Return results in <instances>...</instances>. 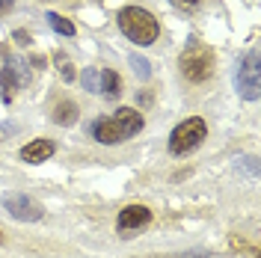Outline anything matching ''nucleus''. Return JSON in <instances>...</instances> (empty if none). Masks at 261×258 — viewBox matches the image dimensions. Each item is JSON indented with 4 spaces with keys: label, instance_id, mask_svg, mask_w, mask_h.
<instances>
[{
    "label": "nucleus",
    "instance_id": "f257e3e1",
    "mask_svg": "<svg viewBox=\"0 0 261 258\" xmlns=\"http://www.w3.org/2000/svg\"><path fill=\"white\" fill-rule=\"evenodd\" d=\"M146 125V119L137 113V110H130V107H122V110H116L113 116H104V119H98L95 125H92V137H95L101 145H119L130 140L134 134H140Z\"/></svg>",
    "mask_w": 261,
    "mask_h": 258
},
{
    "label": "nucleus",
    "instance_id": "f03ea898",
    "mask_svg": "<svg viewBox=\"0 0 261 258\" xmlns=\"http://www.w3.org/2000/svg\"><path fill=\"white\" fill-rule=\"evenodd\" d=\"M116 21H119V30L125 33L134 45H151L161 36V24L143 6H125V9H119Z\"/></svg>",
    "mask_w": 261,
    "mask_h": 258
},
{
    "label": "nucleus",
    "instance_id": "7ed1b4c3",
    "mask_svg": "<svg viewBox=\"0 0 261 258\" xmlns=\"http://www.w3.org/2000/svg\"><path fill=\"white\" fill-rule=\"evenodd\" d=\"M214 65H217L214 50L208 45H199V42H193L178 60L181 74H184V81H190V83H205L214 74Z\"/></svg>",
    "mask_w": 261,
    "mask_h": 258
},
{
    "label": "nucleus",
    "instance_id": "20e7f679",
    "mask_svg": "<svg viewBox=\"0 0 261 258\" xmlns=\"http://www.w3.org/2000/svg\"><path fill=\"white\" fill-rule=\"evenodd\" d=\"M208 137V125H205V119H199V116H190V119H184L181 125L172 128L169 134V154H190L193 148L202 145V140Z\"/></svg>",
    "mask_w": 261,
    "mask_h": 258
},
{
    "label": "nucleus",
    "instance_id": "39448f33",
    "mask_svg": "<svg viewBox=\"0 0 261 258\" xmlns=\"http://www.w3.org/2000/svg\"><path fill=\"white\" fill-rule=\"evenodd\" d=\"M234 86H238L241 98H246V101H258V95H261L258 50H249L244 60L238 63V71H234Z\"/></svg>",
    "mask_w": 261,
    "mask_h": 258
},
{
    "label": "nucleus",
    "instance_id": "423d86ee",
    "mask_svg": "<svg viewBox=\"0 0 261 258\" xmlns=\"http://www.w3.org/2000/svg\"><path fill=\"white\" fill-rule=\"evenodd\" d=\"M3 208L9 211V217H15L21 223H36L45 217V208L27 193H6L3 196Z\"/></svg>",
    "mask_w": 261,
    "mask_h": 258
},
{
    "label": "nucleus",
    "instance_id": "0eeeda50",
    "mask_svg": "<svg viewBox=\"0 0 261 258\" xmlns=\"http://www.w3.org/2000/svg\"><path fill=\"white\" fill-rule=\"evenodd\" d=\"M148 223H151V211H148L146 205H128V208H122L119 220H116V231H119L122 238H134V235L143 231Z\"/></svg>",
    "mask_w": 261,
    "mask_h": 258
},
{
    "label": "nucleus",
    "instance_id": "6e6552de",
    "mask_svg": "<svg viewBox=\"0 0 261 258\" xmlns=\"http://www.w3.org/2000/svg\"><path fill=\"white\" fill-rule=\"evenodd\" d=\"M24 81H27V78H24V71H21V63H18V60H9V63L0 68V95H3L6 104L15 98V89Z\"/></svg>",
    "mask_w": 261,
    "mask_h": 258
},
{
    "label": "nucleus",
    "instance_id": "1a4fd4ad",
    "mask_svg": "<svg viewBox=\"0 0 261 258\" xmlns=\"http://www.w3.org/2000/svg\"><path fill=\"white\" fill-rule=\"evenodd\" d=\"M54 151H57V143L48 140V137H39V140H33V143H27L21 148V161L24 163H45Z\"/></svg>",
    "mask_w": 261,
    "mask_h": 258
},
{
    "label": "nucleus",
    "instance_id": "9d476101",
    "mask_svg": "<svg viewBox=\"0 0 261 258\" xmlns=\"http://www.w3.org/2000/svg\"><path fill=\"white\" fill-rule=\"evenodd\" d=\"M50 116H54V122H57L60 128H68V125L77 122V104H74V101H60Z\"/></svg>",
    "mask_w": 261,
    "mask_h": 258
},
{
    "label": "nucleus",
    "instance_id": "9b49d317",
    "mask_svg": "<svg viewBox=\"0 0 261 258\" xmlns=\"http://www.w3.org/2000/svg\"><path fill=\"white\" fill-rule=\"evenodd\" d=\"M98 92H104L107 98L122 95V78L116 74L113 68H104V71H101V86H98Z\"/></svg>",
    "mask_w": 261,
    "mask_h": 258
},
{
    "label": "nucleus",
    "instance_id": "f8f14e48",
    "mask_svg": "<svg viewBox=\"0 0 261 258\" xmlns=\"http://www.w3.org/2000/svg\"><path fill=\"white\" fill-rule=\"evenodd\" d=\"M50 24V30H57L60 36H74V24L68 21V18H63V15H57V12H48V18H45Z\"/></svg>",
    "mask_w": 261,
    "mask_h": 258
},
{
    "label": "nucleus",
    "instance_id": "ddd939ff",
    "mask_svg": "<svg viewBox=\"0 0 261 258\" xmlns=\"http://www.w3.org/2000/svg\"><path fill=\"white\" fill-rule=\"evenodd\" d=\"M128 63H130V68H134V74L140 78V81H148V74H151V65L140 57V54H130L128 57Z\"/></svg>",
    "mask_w": 261,
    "mask_h": 258
},
{
    "label": "nucleus",
    "instance_id": "4468645a",
    "mask_svg": "<svg viewBox=\"0 0 261 258\" xmlns=\"http://www.w3.org/2000/svg\"><path fill=\"white\" fill-rule=\"evenodd\" d=\"M54 60L60 65V78H63L65 83H74V65L68 63V57H65V54H57Z\"/></svg>",
    "mask_w": 261,
    "mask_h": 258
},
{
    "label": "nucleus",
    "instance_id": "2eb2a0df",
    "mask_svg": "<svg viewBox=\"0 0 261 258\" xmlns=\"http://www.w3.org/2000/svg\"><path fill=\"white\" fill-rule=\"evenodd\" d=\"M83 86H86V92H98V86H101V74H98L95 68H86V71H83Z\"/></svg>",
    "mask_w": 261,
    "mask_h": 258
},
{
    "label": "nucleus",
    "instance_id": "dca6fc26",
    "mask_svg": "<svg viewBox=\"0 0 261 258\" xmlns=\"http://www.w3.org/2000/svg\"><path fill=\"white\" fill-rule=\"evenodd\" d=\"M12 134H18V125H12V122H3L0 125V140L3 137H12Z\"/></svg>",
    "mask_w": 261,
    "mask_h": 258
},
{
    "label": "nucleus",
    "instance_id": "f3484780",
    "mask_svg": "<svg viewBox=\"0 0 261 258\" xmlns=\"http://www.w3.org/2000/svg\"><path fill=\"white\" fill-rule=\"evenodd\" d=\"M163 258H208L205 252H178V255H163Z\"/></svg>",
    "mask_w": 261,
    "mask_h": 258
},
{
    "label": "nucleus",
    "instance_id": "a211bd4d",
    "mask_svg": "<svg viewBox=\"0 0 261 258\" xmlns=\"http://www.w3.org/2000/svg\"><path fill=\"white\" fill-rule=\"evenodd\" d=\"M175 6H184V9H193V6H199V0H172Z\"/></svg>",
    "mask_w": 261,
    "mask_h": 258
},
{
    "label": "nucleus",
    "instance_id": "6ab92c4d",
    "mask_svg": "<svg viewBox=\"0 0 261 258\" xmlns=\"http://www.w3.org/2000/svg\"><path fill=\"white\" fill-rule=\"evenodd\" d=\"M12 9V0H0V15H6Z\"/></svg>",
    "mask_w": 261,
    "mask_h": 258
},
{
    "label": "nucleus",
    "instance_id": "aec40b11",
    "mask_svg": "<svg viewBox=\"0 0 261 258\" xmlns=\"http://www.w3.org/2000/svg\"><path fill=\"white\" fill-rule=\"evenodd\" d=\"M15 39H18V42H27V45H30V36H27L24 30H18V33H15Z\"/></svg>",
    "mask_w": 261,
    "mask_h": 258
},
{
    "label": "nucleus",
    "instance_id": "412c9836",
    "mask_svg": "<svg viewBox=\"0 0 261 258\" xmlns=\"http://www.w3.org/2000/svg\"><path fill=\"white\" fill-rule=\"evenodd\" d=\"M0 243H3V231H0Z\"/></svg>",
    "mask_w": 261,
    "mask_h": 258
}]
</instances>
